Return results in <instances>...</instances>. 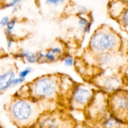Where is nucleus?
Segmentation results:
<instances>
[{
	"mask_svg": "<svg viewBox=\"0 0 128 128\" xmlns=\"http://www.w3.org/2000/svg\"><path fill=\"white\" fill-rule=\"evenodd\" d=\"M44 100H36L30 98L14 96L9 104V114L18 127H30L34 125L40 115L44 112Z\"/></svg>",
	"mask_w": 128,
	"mask_h": 128,
	"instance_id": "obj_1",
	"label": "nucleus"
},
{
	"mask_svg": "<svg viewBox=\"0 0 128 128\" xmlns=\"http://www.w3.org/2000/svg\"><path fill=\"white\" fill-rule=\"evenodd\" d=\"M25 87L27 91L23 98L52 102L58 96L62 88V76L59 74L44 75L25 85Z\"/></svg>",
	"mask_w": 128,
	"mask_h": 128,
	"instance_id": "obj_2",
	"label": "nucleus"
},
{
	"mask_svg": "<svg viewBox=\"0 0 128 128\" xmlns=\"http://www.w3.org/2000/svg\"><path fill=\"white\" fill-rule=\"evenodd\" d=\"M120 36L110 26L102 25L96 29L89 42V48L94 53L117 52L121 48Z\"/></svg>",
	"mask_w": 128,
	"mask_h": 128,
	"instance_id": "obj_3",
	"label": "nucleus"
},
{
	"mask_svg": "<svg viewBox=\"0 0 128 128\" xmlns=\"http://www.w3.org/2000/svg\"><path fill=\"white\" fill-rule=\"evenodd\" d=\"M95 92L86 85H76L73 87L70 96V106L74 110H84L91 102Z\"/></svg>",
	"mask_w": 128,
	"mask_h": 128,
	"instance_id": "obj_4",
	"label": "nucleus"
},
{
	"mask_svg": "<svg viewBox=\"0 0 128 128\" xmlns=\"http://www.w3.org/2000/svg\"><path fill=\"white\" fill-rule=\"evenodd\" d=\"M108 106L112 115L120 119L122 115H128V92L118 90L112 93L108 100Z\"/></svg>",
	"mask_w": 128,
	"mask_h": 128,
	"instance_id": "obj_5",
	"label": "nucleus"
},
{
	"mask_svg": "<svg viewBox=\"0 0 128 128\" xmlns=\"http://www.w3.org/2000/svg\"><path fill=\"white\" fill-rule=\"evenodd\" d=\"M16 77V66L14 64L0 61V94L13 88V80Z\"/></svg>",
	"mask_w": 128,
	"mask_h": 128,
	"instance_id": "obj_6",
	"label": "nucleus"
},
{
	"mask_svg": "<svg viewBox=\"0 0 128 128\" xmlns=\"http://www.w3.org/2000/svg\"><path fill=\"white\" fill-rule=\"evenodd\" d=\"M96 84L106 93L112 94L118 90H120L122 81L120 76L117 75H102L98 77L96 80Z\"/></svg>",
	"mask_w": 128,
	"mask_h": 128,
	"instance_id": "obj_7",
	"label": "nucleus"
},
{
	"mask_svg": "<svg viewBox=\"0 0 128 128\" xmlns=\"http://www.w3.org/2000/svg\"><path fill=\"white\" fill-rule=\"evenodd\" d=\"M61 116L51 112H44L34 123L36 128H61Z\"/></svg>",
	"mask_w": 128,
	"mask_h": 128,
	"instance_id": "obj_8",
	"label": "nucleus"
},
{
	"mask_svg": "<svg viewBox=\"0 0 128 128\" xmlns=\"http://www.w3.org/2000/svg\"><path fill=\"white\" fill-rule=\"evenodd\" d=\"M95 55H96V61L100 67L110 68L117 64L118 59L115 55V52H102Z\"/></svg>",
	"mask_w": 128,
	"mask_h": 128,
	"instance_id": "obj_9",
	"label": "nucleus"
},
{
	"mask_svg": "<svg viewBox=\"0 0 128 128\" xmlns=\"http://www.w3.org/2000/svg\"><path fill=\"white\" fill-rule=\"evenodd\" d=\"M15 57L24 60L27 63H38V58H36V52H32L29 49H21L15 55Z\"/></svg>",
	"mask_w": 128,
	"mask_h": 128,
	"instance_id": "obj_10",
	"label": "nucleus"
},
{
	"mask_svg": "<svg viewBox=\"0 0 128 128\" xmlns=\"http://www.w3.org/2000/svg\"><path fill=\"white\" fill-rule=\"evenodd\" d=\"M123 121L114 116V115H110V117L106 118L102 122V128H121V126L123 125Z\"/></svg>",
	"mask_w": 128,
	"mask_h": 128,
	"instance_id": "obj_11",
	"label": "nucleus"
},
{
	"mask_svg": "<svg viewBox=\"0 0 128 128\" xmlns=\"http://www.w3.org/2000/svg\"><path fill=\"white\" fill-rule=\"evenodd\" d=\"M115 21H117L120 28L128 34V6L124 7V9Z\"/></svg>",
	"mask_w": 128,
	"mask_h": 128,
	"instance_id": "obj_12",
	"label": "nucleus"
},
{
	"mask_svg": "<svg viewBox=\"0 0 128 128\" xmlns=\"http://www.w3.org/2000/svg\"><path fill=\"white\" fill-rule=\"evenodd\" d=\"M78 25H79L81 30L83 31V32L86 34H89V32H91L93 21L89 20L88 18H86L84 15L83 16H78Z\"/></svg>",
	"mask_w": 128,
	"mask_h": 128,
	"instance_id": "obj_13",
	"label": "nucleus"
},
{
	"mask_svg": "<svg viewBox=\"0 0 128 128\" xmlns=\"http://www.w3.org/2000/svg\"><path fill=\"white\" fill-rule=\"evenodd\" d=\"M17 23H18V19L17 18H10L7 26L4 28V32H5V36H14L13 32L15 30V27H16Z\"/></svg>",
	"mask_w": 128,
	"mask_h": 128,
	"instance_id": "obj_14",
	"label": "nucleus"
},
{
	"mask_svg": "<svg viewBox=\"0 0 128 128\" xmlns=\"http://www.w3.org/2000/svg\"><path fill=\"white\" fill-rule=\"evenodd\" d=\"M68 0H44V4L52 8H61L67 4Z\"/></svg>",
	"mask_w": 128,
	"mask_h": 128,
	"instance_id": "obj_15",
	"label": "nucleus"
},
{
	"mask_svg": "<svg viewBox=\"0 0 128 128\" xmlns=\"http://www.w3.org/2000/svg\"><path fill=\"white\" fill-rule=\"evenodd\" d=\"M58 59H59V57L56 56L55 54H53L52 52H50L48 49L46 52H44V63H52V62H55Z\"/></svg>",
	"mask_w": 128,
	"mask_h": 128,
	"instance_id": "obj_16",
	"label": "nucleus"
},
{
	"mask_svg": "<svg viewBox=\"0 0 128 128\" xmlns=\"http://www.w3.org/2000/svg\"><path fill=\"white\" fill-rule=\"evenodd\" d=\"M74 8H75V13H76V15H78V16H83V15H86V14L89 13L88 8L85 7L84 5L76 4V5H74Z\"/></svg>",
	"mask_w": 128,
	"mask_h": 128,
	"instance_id": "obj_17",
	"label": "nucleus"
},
{
	"mask_svg": "<svg viewBox=\"0 0 128 128\" xmlns=\"http://www.w3.org/2000/svg\"><path fill=\"white\" fill-rule=\"evenodd\" d=\"M23 1H25V0H10L9 2L3 4V8H4V9H9V8L12 9V8H14V7L20 6V4H21Z\"/></svg>",
	"mask_w": 128,
	"mask_h": 128,
	"instance_id": "obj_18",
	"label": "nucleus"
},
{
	"mask_svg": "<svg viewBox=\"0 0 128 128\" xmlns=\"http://www.w3.org/2000/svg\"><path fill=\"white\" fill-rule=\"evenodd\" d=\"M62 61H63V64L66 67H72L74 65V63H75L73 56H71L69 54H67V55L64 56L63 58H62Z\"/></svg>",
	"mask_w": 128,
	"mask_h": 128,
	"instance_id": "obj_19",
	"label": "nucleus"
},
{
	"mask_svg": "<svg viewBox=\"0 0 128 128\" xmlns=\"http://www.w3.org/2000/svg\"><path fill=\"white\" fill-rule=\"evenodd\" d=\"M32 67H26L25 69H23V70H21L19 73H18V77H21V78H24V79H26L31 73H32Z\"/></svg>",
	"mask_w": 128,
	"mask_h": 128,
	"instance_id": "obj_20",
	"label": "nucleus"
},
{
	"mask_svg": "<svg viewBox=\"0 0 128 128\" xmlns=\"http://www.w3.org/2000/svg\"><path fill=\"white\" fill-rule=\"evenodd\" d=\"M48 50L50 52H52L53 54H55L56 56H58V57H60L63 54V49L60 46H52V48H48Z\"/></svg>",
	"mask_w": 128,
	"mask_h": 128,
	"instance_id": "obj_21",
	"label": "nucleus"
},
{
	"mask_svg": "<svg viewBox=\"0 0 128 128\" xmlns=\"http://www.w3.org/2000/svg\"><path fill=\"white\" fill-rule=\"evenodd\" d=\"M25 82H26V79L17 76L16 78L13 80V88H14V87H17V86H21V85H23Z\"/></svg>",
	"mask_w": 128,
	"mask_h": 128,
	"instance_id": "obj_22",
	"label": "nucleus"
},
{
	"mask_svg": "<svg viewBox=\"0 0 128 128\" xmlns=\"http://www.w3.org/2000/svg\"><path fill=\"white\" fill-rule=\"evenodd\" d=\"M6 42H7V48L11 49L13 44H14V42H15L14 36H6Z\"/></svg>",
	"mask_w": 128,
	"mask_h": 128,
	"instance_id": "obj_23",
	"label": "nucleus"
},
{
	"mask_svg": "<svg viewBox=\"0 0 128 128\" xmlns=\"http://www.w3.org/2000/svg\"><path fill=\"white\" fill-rule=\"evenodd\" d=\"M9 20H10V17L9 16L2 17L1 20H0V27L1 28H5L7 26V24H8V22H9Z\"/></svg>",
	"mask_w": 128,
	"mask_h": 128,
	"instance_id": "obj_24",
	"label": "nucleus"
},
{
	"mask_svg": "<svg viewBox=\"0 0 128 128\" xmlns=\"http://www.w3.org/2000/svg\"><path fill=\"white\" fill-rule=\"evenodd\" d=\"M19 10V6H17V7H14V8H12V14H15L17 11Z\"/></svg>",
	"mask_w": 128,
	"mask_h": 128,
	"instance_id": "obj_25",
	"label": "nucleus"
},
{
	"mask_svg": "<svg viewBox=\"0 0 128 128\" xmlns=\"http://www.w3.org/2000/svg\"><path fill=\"white\" fill-rule=\"evenodd\" d=\"M121 3H123L125 6H128V0H119Z\"/></svg>",
	"mask_w": 128,
	"mask_h": 128,
	"instance_id": "obj_26",
	"label": "nucleus"
},
{
	"mask_svg": "<svg viewBox=\"0 0 128 128\" xmlns=\"http://www.w3.org/2000/svg\"><path fill=\"white\" fill-rule=\"evenodd\" d=\"M3 56H4V52H3L2 48H0V57H3Z\"/></svg>",
	"mask_w": 128,
	"mask_h": 128,
	"instance_id": "obj_27",
	"label": "nucleus"
},
{
	"mask_svg": "<svg viewBox=\"0 0 128 128\" xmlns=\"http://www.w3.org/2000/svg\"><path fill=\"white\" fill-rule=\"evenodd\" d=\"M0 128H3V127H2V126H1V125H0Z\"/></svg>",
	"mask_w": 128,
	"mask_h": 128,
	"instance_id": "obj_28",
	"label": "nucleus"
}]
</instances>
